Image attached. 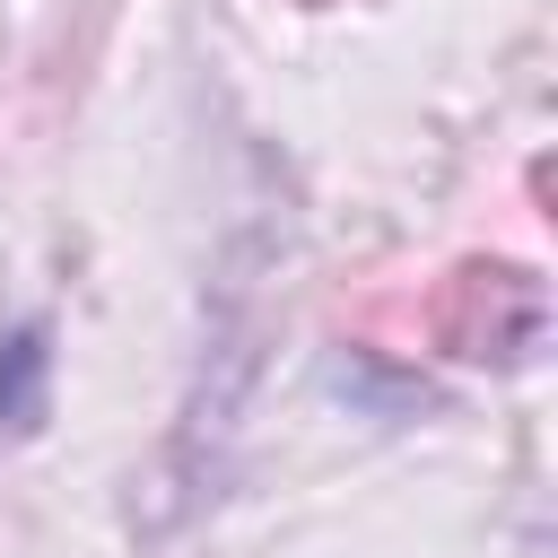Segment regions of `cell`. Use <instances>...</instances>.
<instances>
[{
    "label": "cell",
    "mask_w": 558,
    "mask_h": 558,
    "mask_svg": "<svg viewBox=\"0 0 558 558\" xmlns=\"http://www.w3.org/2000/svg\"><path fill=\"white\" fill-rule=\"evenodd\" d=\"M44 323H26V331H9L0 340V436H17V427H35V410H44Z\"/></svg>",
    "instance_id": "obj_1"
}]
</instances>
